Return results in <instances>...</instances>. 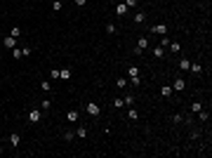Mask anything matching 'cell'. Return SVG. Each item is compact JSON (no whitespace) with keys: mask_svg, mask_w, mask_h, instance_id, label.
<instances>
[{"mask_svg":"<svg viewBox=\"0 0 212 158\" xmlns=\"http://www.w3.org/2000/svg\"><path fill=\"white\" fill-rule=\"evenodd\" d=\"M85 111H87V113H90L92 118H97L101 113V109H99V104H94V101H87V104H85Z\"/></svg>","mask_w":212,"mask_h":158,"instance_id":"cell-1","label":"cell"},{"mask_svg":"<svg viewBox=\"0 0 212 158\" xmlns=\"http://www.w3.org/2000/svg\"><path fill=\"white\" fill-rule=\"evenodd\" d=\"M28 123H40L42 121V113H40V111H38V109H33V111H28Z\"/></svg>","mask_w":212,"mask_h":158,"instance_id":"cell-2","label":"cell"},{"mask_svg":"<svg viewBox=\"0 0 212 158\" xmlns=\"http://www.w3.org/2000/svg\"><path fill=\"white\" fill-rule=\"evenodd\" d=\"M146 47H148V38H139V40H137V47H134V54H142Z\"/></svg>","mask_w":212,"mask_h":158,"instance_id":"cell-3","label":"cell"},{"mask_svg":"<svg viewBox=\"0 0 212 158\" xmlns=\"http://www.w3.org/2000/svg\"><path fill=\"white\" fill-rule=\"evenodd\" d=\"M151 33H158V36H167V26H165V24H156V26H151Z\"/></svg>","mask_w":212,"mask_h":158,"instance_id":"cell-4","label":"cell"},{"mask_svg":"<svg viewBox=\"0 0 212 158\" xmlns=\"http://www.w3.org/2000/svg\"><path fill=\"white\" fill-rule=\"evenodd\" d=\"M2 45H5L7 50H12V47H17V38H12V36H7V38H2Z\"/></svg>","mask_w":212,"mask_h":158,"instance_id":"cell-5","label":"cell"},{"mask_svg":"<svg viewBox=\"0 0 212 158\" xmlns=\"http://www.w3.org/2000/svg\"><path fill=\"white\" fill-rule=\"evenodd\" d=\"M186 87V83H184V78H175V85H172V90L175 92H181V90Z\"/></svg>","mask_w":212,"mask_h":158,"instance_id":"cell-6","label":"cell"},{"mask_svg":"<svg viewBox=\"0 0 212 158\" xmlns=\"http://www.w3.org/2000/svg\"><path fill=\"white\" fill-rule=\"evenodd\" d=\"M160 95H163V97H165V99H170V97L175 95V90L170 87V85H163V87H160Z\"/></svg>","mask_w":212,"mask_h":158,"instance_id":"cell-7","label":"cell"},{"mask_svg":"<svg viewBox=\"0 0 212 158\" xmlns=\"http://www.w3.org/2000/svg\"><path fill=\"white\" fill-rule=\"evenodd\" d=\"M189 71H191L193 76H200V73H203V66L196 62V64H191V66H189Z\"/></svg>","mask_w":212,"mask_h":158,"instance_id":"cell-8","label":"cell"},{"mask_svg":"<svg viewBox=\"0 0 212 158\" xmlns=\"http://www.w3.org/2000/svg\"><path fill=\"white\" fill-rule=\"evenodd\" d=\"M78 118H80V113H78V111H69V113H66V121H69V123H75V121H78Z\"/></svg>","mask_w":212,"mask_h":158,"instance_id":"cell-9","label":"cell"},{"mask_svg":"<svg viewBox=\"0 0 212 158\" xmlns=\"http://www.w3.org/2000/svg\"><path fill=\"white\" fill-rule=\"evenodd\" d=\"M10 144H12V146H19V144H21L19 132H12V135H10Z\"/></svg>","mask_w":212,"mask_h":158,"instance_id":"cell-10","label":"cell"},{"mask_svg":"<svg viewBox=\"0 0 212 158\" xmlns=\"http://www.w3.org/2000/svg\"><path fill=\"white\" fill-rule=\"evenodd\" d=\"M167 47H170V52H179V50H181V45H179V42H177V40H170V45H167Z\"/></svg>","mask_w":212,"mask_h":158,"instance_id":"cell-11","label":"cell"},{"mask_svg":"<svg viewBox=\"0 0 212 158\" xmlns=\"http://www.w3.org/2000/svg\"><path fill=\"white\" fill-rule=\"evenodd\" d=\"M153 57L156 59H163L165 57V47H160V45H158V47H153Z\"/></svg>","mask_w":212,"mask_h":158,"instance_id":"cell-12","label":"cell"},{"mask_svg":"<svg viewBox=\"0 0 212 158\" xmlns=\"http://www.w3.org/2000/svg\"><path fill=\"white\" fill-rule=\"evenodd\" d=\"M146 21V12H137L134 14V24H144Z\"/></svg>","mask_w":212,"mask_h":158,"instance_id":"cell-13","label":"cell"},{"mask_svg":"<svg viewBox=\"0 0 212 158\" xmlns=\"http://www.w3.org/2000/svg\"><path fill=\"white\" fill-rule=\"evenodd\" d=\"M59 78L61 80H71V71L69 69H59Z\"/></svg>","mask_w":212,"mask_h":158,"instance_id":"cell-14","label":"cell"},{"mask_svg":"<svg viewBox=\"0 0 212 158\" xmlns=\"http://www.w3.org/2000/svg\"><path fill=\"white\" fill-rule=\"evenodd\" d=\"M125 12H127V5H125V2H118V5H116V14H125Z\"/></svg>","mask_w":212,"mask_h":158,"instance_id":"cell-15","label":"cell"},{"mask_svg":"<svg viewBox=\"0 0 212 158\" xmlns=\"http://www.w3.org/2000/svg\"><path fill=\"white\" fill-rule=\"evenodd\" d=\"M127 118H130V121H137V118H139V113L134 111V106H130V111H127Z\"/></svg>","mask_w":212,"mask_h":158,"instance_id":"cell-16","label":"cell"},{"mask_svg":"<svg viewBox=\"0 0 212 158\" xmlns=\"http://www.w3.org/2000/svg\"><path fill=\"white\" fill-rule=\"evenodd\" d=\"M125 85H127V78H116V87L118 90H125Z\"/></svg>","mask_w":212,"mask_h":158,"instance_id":"cell-17","label":"cell"},{"mask_svg":"<svg viewBox=\"0 0 212 158\" xmlns=\"http://www.w3.org/2000/svg\"><path fill=\"white\" fill-rule=\"evenodd\" d=\"M189 66H191L189 59H179V69H181V71H189Z\"/></svg>","mask_w":212,"mask_h":158,"instance_id":"cell-18","label":"cell"},{"mask_svg":"<svg viewBox=\"0 0 212 158\" xmlns=\"http://www.w3.org/2000/svg\"><path fill=\"white\" fill-rule=\"evenodd\" d=\"M64 139H66V142H71V139L75 137V132H71V130H64V135H61Z\"/></svg>","mask_w":212,"mask_h":158,"instance_id":"cell-19","label":"cell"},{"mask_svg":"<svg viewBox=\"0 0 212 158\" xmlns=\"http://www.w3.org/2000/svg\"><path fill=\"white\" fill-rule=\"evenodd\" d=\"M200 109H203V104H200V101H193V104H191V113H198Z\"/></svg>","mask_w":212,"mask_h":158,"instance_id":"cell-20","label":"cell"},{"mask_svg":"<svg viewBox=\"0 0 212 158\" xmlns=\"http://www.w3.org/2000/svg\"><path fill=\"white\" fill-rule=\"evenodd\" d=\"M75 135H78L80 139H85V137H87V127H78V130H75Z\"/></svg>","mask_w":212,"mask_h":158,"instance_id":"cell-21","label":"cell"},{"mask_svg":"<svg viewBox=\"0 0 212 158\" xmlns=\"http://www.w3.org/2000/svg\"><path fill=\"white\" fill-rule=\"evenodd\" d=\"M40 90H42V92H50V90H52V85H50V80H42V83H40Z\"/></svg>","mask_w":212,"mask_h":158,"instance_id":"cell-22","label":"cell"},{"mask_svg":"<svg viewBox=\"0 0 212 158\" xmlns=\"http://www.w3.org/2000/svg\"><path fill=\"white\" fill-rule=\"evenodd\" d=\"M120 106H125V101L120 97H113V109H120Z\"/></svg>","mask_w":212,"mask_h":158,"instance_id":"cell-23","label":"cell"},{"mask_svg":"<svg viewBox=\"0 0 212 158\" xmlns=\"http://www.w3.org/2000/svg\"><path fill=\"white\" fill-rule=\"evenodd\" d=\"M10 36H12V38H19V36H21V28H19V26H12Z\"/></svg>","mask_w":212,"mask_h":158,"instance_id":"cell-24","label":"cell"},{"mask_svg":"<svg viewBox=\"0 0 212 158\" xmlns=\"http://www.w3.org/2000/svg\"><path fill=\"white\" fill-rule=\"evenodd\" d=\"M198 118H200V121H207V118H210V113H207L205 109H200V111H198Z\"/></svg>","mask_w":212,"mask_h":158,"instance_id":"cell-25","label":"cell"},{"mask_svg":"<svg viewBox=\"0 0 212 158\" xmlns=\"http://www.w3.org/2000/svg\"><path fill=\"white\" fill-rule=\"evenodd\" d=\"M61 7H64V2H61V0H54V2H52V10H54V12H59Z\"/></svg>","mask_w":212,"mask_h":158,"instance_id":"cell-26","label":"cell"},{"mask_svg":"<svg viewBox=\"0 0 212 158\" xmlns=\"http://www.w3.org/2000/svg\"><path fill=\"white\" fill-rule=\"evenodd\" d=\"M130 80H132L134 87H139V85H142V78H139V76H130Z\"/></svg>","mask_w":212,"mask_h":158,"instance_id":"cell-27","label":"cell"},{"mask_svg":"<svg viewBox=\"0 0 212 158\" xmlns=\"http://www.w3.org/2000/svg\"><path fill=\"white\" fill-rule=\"evenodd\" d=\"M123 101H125L127 106H134V95H127V97H125V99H123Z\"/></svg>","mask_w":212,"mask_h":158,"instance_id":"cell-28","label":"cell"},{"mask_svg":"<svg viewBox=\"0 0 212 158\" xmlns=\"http://www.w3.org/2000/svg\"><path fill=\"white\" fill-rule=\"evenodd\" d=\"M40 106H42V111H50V109H52V101H50V99H45Z\"/></svg>","mask_w":212,"mask_h":158,"instance_id":"cell-29","label":"cell"},{"mask_svg":"<svg viewBox=\"0 0 212 158\" xmlns=\"http://www.w3.org/2000/svg\"><path fill=\"white\" fill-rule=\"evenodd\" d=\"M127 76H139V69L137 66H130V69H127Z\"/></svg>","mask_w":212,"mask_h":158,"instance_id":"cell-30","label":"cell"},{"mask_svg":"<svg viewBox=\"0 0 212 158\" xmlns=\"http://www.w3.org/2000/svg\"><path fill=\"white\" fill-rule=\"evenodd\" d=\"M12 57H14V59H21V50L19 47H12Z\"/></svg>","mask_w":212,"mask_h":158,"instance_id":"cell-31","label":"cell"},{"mask_svg":"<svg viewBox=\"0 0 212 158\" xmlns=\"http://www.w3.org/2000/svg\"><path fill=\"white\" fill-rule=\"evenodd\" d=\"M125 5H127V10H130V7H137L139 0H125Z\"/></svg>","mask_w":212,"mask_h":158,"instance_id":"cell-32","label":"cell"},{"mask_svg":"<svg viewBox=\"0 0 212 158\" xmlns=\"http://www.w3.org/2000/svg\"><path fill=\"white\" fill-rule=\"evenodd\" d=\"M167 45H170V38H167V36H165V38H160V47H165V50H167Z\"/></svg>","mask_w":212,"mask_h":158,"instance_id":"cell-33","label":"cell"},{"mask_svg":"<svg viewBox=\"0 0 212 158\" xmlns=\"http://www.w3.org/2000/svg\"><path fill=\"white\" fill-rule=\"evenodd\" d=\"M106 33H118V28H116V24H108V26H106Z\"/></svg>","mask_w":212,"mask_h":158,"instance_id":"cell-34","label":"cell"},{"mask_svg":"<svg viewBox=\"0 0 212 158\" xmlns=\"http://www.w3.org/2000/svg\"><path fill=\"white\" fill-rule=\"evenodd\" d=\"M189 137H191V139H198V137H200V130H191Z\"/></svg>","mask_w":212,"mask_h":158,"instance_id":"cell-35","label":"cell"},{"mask_svg":"<svg viewBox=\"0 0 212 158\" xmlns=\"http://www.w3.org/2000/svg\"><path fill=\"white\" fill-rule=\"evenodd\" d=\"M31 52H33L31 47H21V57H28V54H31Z\"/></svg>","mask_w":212,"mask_h":158,"instance_id":"cell-36","label":"cell"},{"mask_svg":"<svg viewBox=\"0 0 212 158\" xmlns=\"http://www.w3.org/2000/svg\"><path fill=\"white\" fill-rule=\"evenodd\" d=\"M50 78L57 80V78H59V69H52V71H50Z\"/></svg>","mask_w":212,"mask_h":158,"instance_id":"cell-37","label":"cell"},{"mask_svg":"<svg viewBox=\"0 0 212 158\" xmlns=\"http://www.w3.org/2000/svg\"><path fill=\"white\" fill-rule=\"evenodd\" d=\"M184 121V118H181V113H175V116H172V123H181Z\"/></svg>","mask_w":212,"mask_h":158,"instance_id":"cell-38","label":"cell"},{"mask_svg":"<svg viewBox=\"0 0 212 158\" xmlns=\"http://www.w3.org/2000/svg\"><path fill=\"white\" fill-rule=\"evenodd\" d=\"M73 2H75V5H78V7H83L85 2H87V0H73Z\"/></svg>","mask_w":212,"mask_h":158,"instance_id":"cell-39","label":"cell"},{"mask_svg":"<svg viewBox=\"0 0 212 158\" xmlns=\"http://www.w3.org/2000/svg\"><path fill=\"white\" fill-rule=\"evenodd\" d=\"M0 153H2V146H0Z\"/></svg>","mask_w":212,"mask_h":158,"instance_id":"cell-40","label":"cell"},{"mask_svg":"<svg viewBox=\"0 0 212 158\" xmlns=\"http://www.w3.org/2000/svg\"><path fill=\"white\" fill-rule=\"evenodd\" d=\"M0 19H2V14H0Z\"/></svg>","mask_w":212,"mask_h":158,"instance_id":"cell-41","label":"cell"},{"mask_svg":"<svg viewBox=\"0 0 212 158\" xmlns=\"http://www.w3.org/2000/svg\"><path fill=\"white\" fill-rule=\"evenodd\" d=\"M0 135H2V132H0Z\"/></svg>","mask_w":212,"mask_h":158,"instance_id":"cell-42","label":"cell"}]
</instances>
